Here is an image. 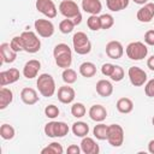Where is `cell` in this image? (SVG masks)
Returning a JSON list of instances; mask_svg holds the SVG:
<instances>
[{
    "instance_id": "47",
    "label": "cell",
    "mask_w": 154,
    "mask_h": 154,
    "mask_svg": "<svg viewBox=\"0 0 154 154\" xmlns=\"http://www.w3.org/2000/svg\"><path fill=\"white\" fill-rule=\"evenodd\" d=\"M152 123H153V125H154V117H153V119H152Z\"/></svg>"
},
{
    "instance_id": "22",
    "label": "cell",
    "mask_w": 154,
    "mask_h": 154,
    "mask_svg": "<svg viewBox=\"0 0 154 154\" xmlns=\"http://www.w3.org/2000/svg\"><path fill=\"white\" fill-rule=\"evenodd\" d=\"M95 88H96V93L100 96H102V97H108L113 93V85L107 79H100L96 83V87Z\"/></svg>"
},
{
    "instance_id": "18",
    "label": "cell",
    "mask_w": 154,
    "mask_h": 154,
    "mask_svg": "<svg viewBox=\"0 0 154 154\" xmlns=\"http://www.w3.org/2000/svg\"><path fill=\"white\" fill-rule=\"evenodd\" d=\"M81 150L84 154H97L100 152V148L99 144L94 141V138L85 136L81 141Z\"/></svg>"
},
{
    "instance_id": "36",
    "label": "cell",
    "mask_w": 154,
    "mask_h": 154,
    "mask_svg": "<svg viewBox=\"0 0 154 154\" xmlns=\"http://www.w3.org/2000/svg\"><path fill=\"white\" fill-rule=\"evenodd\" d=\"M109 77L114 82H120L124 78V70H123V67L119 66V65H116V67H114V70H113V72H112V75Z\"/></svg>"
},
{
    "instance_id": "10",
    "label": "cell",
    "mask_w": 154,
    "mask_h": 154,
    "mask_svg": "<svg viewBox=\"0 0 154 154\" xmlns=\"http://www.w3.org/2000/svg\"><path fill=\"white\" fill-rule=\"evenodd\" d=\"M128 76L131 84L135 87H141L147 82V73L144 72V70L137 66H131L128 71Z\"/></svg>"
},
{
    "instance_id": "31",
    "label": "cell",
    "mask_w": 154,
    "mask_h": 154,
    "mask_svg": "<svg viewBox=\"0 0 154 154\" xmlns=\"http://www.w3.org/2000/svg\"><path fill=\"white\" fill-rule=\"evenodd\" d=\"M61 77H63V81L66 83V84H72L77 81V73L75 70L67 67V69H64L63 73H61Z\"/></svg>"
},
{
    "instance_id": "32",
    "label": "cell",
    "mask_w": 154,
    "mask_h": 154,
    "mask_svg": "<svg viewBox=\"0 0 154 154\" xmlns=\"http://www.w3.org/2000/svg\"><path fill=\"white\" fill-rule=\"evenodd\" d=\"M100 24H101V29L103 30L111 29L114 24V18L109 13H103L100 16Z\"/></svg>"
},
{
    "instance_id": "15",
    "label": "cell",
    "mask_w": 154,
    "mask_h": 154,
    "mask_svg": "<svg viewBox=\"0 0 154 154\" xmlns=\"http://www.w3.org/2000/svg\"><path fill=\"white\" fill-rule=\"evenodd\" d=\"M106 54L111 59H119L124 54V48L123 45L119 41H109L106 45Z\"/></svg>"
},
{
    "instance_id": "17",
    "label": "cell",
    "mask_w": 154,
    "mask_h": 154,
    "mask_svg": "<svg viewBox=\"0 0 154 154\" xmlns=\"http://www.w3.org/2000/svg\"><path fill=\"white\" fill-rule=\"evenodd\" d=\"M0 54H1V63H13L17 58V52L12 49L11 45L7 42H4L0 45Z\"/></svg>"
},
{
    "instance_id": "40",
    "label": "cell",
    "mask_w": 154,
    "mask_h": 154,
    "mask_svg": "<svg viewBox=\"0 0 154 154\" xmlns=\"http://www.w3.org/2000/svg\"><path fill=\"white\" fill-rule=\"evenodd\" d=\"M144 93L148 97H154V78L148 81L144 85Z\"/></svg>"
},
{
    "instance_id": "41",
    "label": "cell",
    "mask_w": 154,
    "mask_h": 154,
    "mask_svg": "<svg viewBox=\"0 0 154 154\" xmlns=\"http://www.w3.org/2000/svg\"><path fill=\"white\" fill-rule=\"evenodd\" d=\"M144 42L149 46H154V30H148L144 34Z\"/></svg>"
},
{
    "instance_id": "28",
    "label": "cell",
    "mask_w": 154,
    "mask_h": 154,
    "mask_svg": "<svg viewBox=\"0 0 154 154\" xmlns=\"http://www.w3.org/2000/svg\"><path fill=\"white\" fill-rule=\"evenodd\" d=\"M107 132H108V125L103 124V123H100L97 125L94 126L93 129V134L94 136L100 140V141H103V140H107Z\"/></svg>"
},
{
    "instance_id": "27",
    "label": "cell",
    "mask_w": 154,
    "mask_h": 154,
    "mask_svg": "<svg viewBox=\"0 0 154 154\" xmlns=\"http://www.w3.org/2000/svg\"><path fill=\"white\" fill-rule=\"evenodd\" d=\"M129 1L130 0H106V5L112 12H119L129 6Z\"/></svg>"
},
{
    "instance_id": "1",
    "label": "cell",
    "mask_w": 154,
    "mask_h": 154,
    "mask_svg": "<svg viewBox=\"0 0 154 154\" xmlns=\"http://www.w3.org/2000/svg\"><path fill=\"white\" fill-rule=\"evenodd\" d=\"M53 57L55 64L61 69H67L71 66L72 63V52L71 48L66 43H58L54 47Z\"/></svg>"
},
{
    "instance_id": "30",
    "label": "cell",
    "mask_w": 154,
    "mask_h": 154,
    "mask_svg": "<svg viewBox=\"0 0 154 154\" xmlns=\"http://www.w3.org/2000/svg\"><path fill=\"white\" fill-rule=\"evenodd\" d=\"M63 146L58 142H52L41 150L42 154H63Z\"/></svg>"
},
{
    "instance_id": "5",
    "label": "cell",
    "mask_w": 154,
    "mask_h": 154,
    "mask_svg": "<svg viewBox=\"0 0 154 154\" xmlns=\"http://www.w3.org/2000/svg\"><path fill=\"white\" fill-rule=\"evenodd\" d=\"M125 52H126L128 58H130L131 60H142L147 57L148 48L143 42L135 41V42H130L126 46Z\"/></svg>"
},
{
    "instance_id": "20",
    "label": "cell",
    "mask_w": 154,
    "mask_h": 154,
    "mask_svg": "<svg viewBox=\"0 0 154 154\" xmlns=\"http://www.w3.org/2000/svg\"><path fill=\"white\" fill-rule=\"evenodd\" d=\"M20 99L25 105H35L38 101V95L37 91L34 88H23L20 91Z\"/></svg>"
},
{
    "instance_id": "12",
    "label": "cell",
    "mask_w": 154,
    "mask_h": 154,
    "mask_svg": "<svg viewBox=\"0 0 154 154\" xmlns=\"http://www.w3.org/2000/svg\"><path fill=\"white\" fill-rule=\"evenodd\" d=\"M20 77L19 70L16 67H11L6 71H1L0 72V85L1 87H6L8 84H12L14 82H17Z\"/></svg>"
},
{
    "instance_id": "33",
    "label": "cell",
    "mask_w": 154,
    "mask_h": 154,
    "mask_svg": "<svg viewBox=\"0 0 154 154\" xmlns=\"http://www.w3.org/2000/svg\"><path fill=\"white\" fill-rule=\"evenodd\" d=\"M85 106L81 102H76L71 106V114L75 117V118H82L85 116Z\"/></svg>"
},
{
    "instance_id": "45",
    "label": "cell",
    "mask_w": 154,
    "mask_h": 154,
    "mask_svg": "<svg viewBox=\"0 0 154 154\" xmlns=\"http://www.w3.org/2000/svg\"><path fill=\"white\" fill-rule=\"evenodd\" d=\"M81 22H82V14H78L77 17H75V18H73V23H75L76 25H78Z\"/></svg>"
},
{
    "instance_id": "11",
    "label": "cell",
    "mask_w": 154,
    "mask_h": 154,
    "mask_svg": "<svg viewBox=\"0 0 154 154\" xmlns=\"http://www.w3.org/2000/svg\"><path fill=\"white\" fill-rule=\"evenodd\" d=\"M36 10L47 18H55L58 12L55 4L52 0H36Z\"/></svg>"
},
{
    "instance_id": "14",
    "label": "cell",
    "mask_w": 154,
    "mask_h": 154,
    "mask_svg": "<svg viewBox=\"0 0 154 154\" xmlns=\"http://www.w3.org/2000/svg\"><path fill=\"white\" fill-rule=\"evenodd\" d=\"M40 69H41V63L36 59H31V60H29L24 64L23 76L28 79H32V78L37 77V73H38Z\"/></svg>"
},
{
    "instance_id": "6",
    "label": "cell",
    "mask_w": 154,
    "mask_h": 154,
    "mask_svg": "<svg viewBox=\"0 0 154 154\" xmlns=\"http://www.w3.org/2000/svg\"><path fill=\"white\" fill-rule=\"evenodd\" d=\"M69 125L64 122H49L45 125V134L48 137L55 138V137H64L69 134Z\"/></svg>"
},
{
    "instance_id": "44",
    "label": "cell",
    "mask_w": 154,
    "mask_h": 154,
    "mask_svg": "<svg viewBox=\"0 0 154 154\" xmlns=\"http://www.w3.org/2000/svg\"><path fill=\"white\" fill-rule=\"evenodd\" d=\"M148 152L154 154V140H150L148 143Z\"/></svg>"
},
{
    "instance_id": "42",
    "label": "cell",
    "mask_w": 154,
    "mask_h": 154,
    "mask_svg": "<svg viewBox=\"0 0 154 154\" xmlns=\"http://www.w3.org/2000/svg\"><path fill=\"white\" fill-rule=\"evenodd\" d=\"M66 152H67V154H79L82 150H81V147H78L77 144H71L67 147Z\"/></svg>"
},
{
    "instance_id": "25",
    "label": "cell",
    "mask_w": 154,
    "mask_h": 154,
    "mask_svg": "<svg viewBox=\"0 0 154 154\" xmlns=\"http://www.w3.org/2000/svg\"><path fill=\"white\" fill-rule=\"evenodd\" d=\"M79 73L85 78L94 77L96 75V66L90 61H84L79 65Z\"/></svg>"
},
{
    "instance_id": "29",
    "label": "cell",
    "mask_w": 154,
    "mask_h": 154,
    "mask_svg": "<svg viewBox=\"0 0 154 154\" xmlns=\"http://www.w3.org/2000/svg\"><path fill=\"white\" fill-rule=\"evenodd\" d=\"M16 135V131H14V128L10 124H2L0 126V136L1 138L4 140H12Z\"/></svg>"
},
{
    "instance_id": "35",
    "label": "cell",
    "mask_w": 154,
    "mask_h": 154,
    "mask_svg": "<svg viewBox=\"0 0 154 154\" xmlns=\"http://www.w3.org/2000/svg\"><path fill=\"white\" fill-rule=\"evenodd\" d=\"M87 25L90 30L96 31L101 29V24H100V17H97V14H90L89 18L87 19Z\"/></svg>"
},
{
    "instance_id": "26",
    "label": "cell",
    "mask_w": 154,
    "mask_h": 154,
    "mask_svg": "<svg viewBox=\"0 0 154 154\" xmlns=\"http://www.w3.org/2000/svg\"><path fill=\"white\" fill-rule=\"evenodd\" d=\"M71 130L77 137H85L89 134V125L84 122H76L72 124Z\"/></svg>"
},
{
    "instance_id": "37",
    "label": "cell",
    "mask_w": 154,
    "mask_h": 154,
    "mask_svg": "<svg viewBox=\"0 0 154 154\" xmlns=\"http://www.w3.org/2000/svg\"><path fill=\"white\" fill-rule=\"evenodd\" d=\"M45 114H46L47 118L54 119V118H57L59 116V108L55 105H48L45 108Z\"/></svg>"
},
{
    "instance_id": "4",
    "label": "cell",
    "mask_w": 154,
    "mask_h": 154,
    "mask_svg": "<svg viewBox=\"0 0 154 154\" xmlns=\"http://www.w3.org/2000/svg\"><path fill=\"white\" fill-rule=\"evenodd\" d=\"M72 45L73 49L77 54L84 55L88 54L91 51V42L89 41L88 36L83 31H77L72 37Z\"/></svg>"
},
{
    "instance_id": "7",
    "label": "cell",
    "mask_w": 154,
    "mask_h": 154,
    "mask_svg": "<svg viewBox=\"0 0 154 154\" xmlns=\"http://www.w3.org/2000/svg\"><path fill=\"white\" fill-rule=\"evenodd\" d=\"M107 141L112 147H120L124 142V130L118 124L108 125Z\"/></svg>"
},
{
    "instance_id": "34",
    "label": "cell",
    "mask_w": 154,
    "mask_h": 154,
    "mask_svg": "<svg viewBox=\"0 0 154 154\" xmlns=\"http://www.w3.org/2000/svg\"><path fill=\"white\" fill-rule=\"evenodd\" d=\"M75 23L72 19L70 18H66V19H63L59 24V30L63 32V34H70L73 29H75Z\"/></svg>"
},
{
    "instance_id": "38",
    "label": "cell",
    "mask_w": 154,
    "mask_h": 154,
    "mask_svg": "<svg viewBox=\"0 0 154 154\" xmlns=\"http://www.w3.org/2000/svg\"><path fill=\"white\" fill-rule=\"evenodd\" d=\"M10 45H11L12 49H13V51H16L17 53L23 51V43H22V38H20V35H19V36H14V37L11 40Z\"/></svg>"
},
{
    "instance_id": "9",
    "label": "cell",
    "mask_w": 154,
    "mask_h": 154,
    "mask_svg": "<svg viewBox=\"0 0 154 154\" xmlns=\"http://www.w3.org/2000/svg\"><path fill=\"white\" fill-rule=\"evenodd\" d=\"M34 26L36 32L41 37H51L54 34V25L48 19H36Z\"/></svg>"
},
{
    "instance_id": "13",
    "label": "cell",
    "mask_w": 154,
    "mask_h": 154,
    "mask_svg": "<svg viewBox=\"0 0 154 154\" xmlns=\"http://www.w3.org/2000/svg\"><path fill=\"white\" fill-rule=\"evenodd\" d=\"M136 17L142 23H149L154 18V2L144 4L136 13Z\"/></svg>"
},
{
    "instance_id": "21",
    "label": "cell",
    "mask_w": 154,
    "mask_h": 154,
    "mask_svg": "<svg viewBox=\"0 0 154 154\" xmlns=\"http://www.w3.org/2000/svg\"><path fill=\"white\" fill-rule=\"evenodd\" d=\"M82 10L89 14H97L102 10L100 0H82Z\"/></svg>"
},
{
    "instance_id": "3",
    "label": "cell",
    "mask_w": 154,
    "mask_h": 154,
    "mask_svg": "<svg viewBox=\"0 0 154 154\" xmlns=\"http://www.w3.org/2000/svg\"><path fill=\"white\" fill-rule=\"evenodd\" d=\"M23 51L26 53H36L41 48V41L34 31H23L20 34Z\"/></svg>"
},
{
    "instance_id": "46",
    "label": "cell",
    "mask_w": 154,
    "mask_h": 154,
    "mask_svg": "<svg viewBox=\"0 0 154 154\" xmlns=\"http://www.w3.org/2000/svg\"><path fill=\"white\" fill-rule=\"evenodd\" d=\"M147 1L148 0H134V2L138 4V5H144V4H147Z\"/></svg>"
},
{
    "instance_id": "2",
    "label": "cell",
    "mask_w": 154,
    "mask_h": 154,
    "mask_svg": "<svg viewBox=\"0 0 154 154\" xmlns=\"http://www.w3.org/2000/svg\"><path fill=\"white\" fill-rule=\"evenodd\" d=\"M37 89L45 97H51L55 93V81L49 73H41L37 77Z\"/></svg>"
},
{
    "instance_id": "8",
    "label": "cell",
    "mask_w": 154,
    "mask_h": 154,
    "mask_svg": "<svg viewBox=\"0 0 154 154\" xmlns=\"http://www.w3.org/2000/svg\"><path fill=\"white\" fill-rule=\"evenodd\" d=\"M59 11L65 18H70V19H73L75 17L81 14L78 5L72 0H63L59 5Z\"/></svg>"
},
{
    "instance_id": "24",
    "label": "cell",
    "mask_w": 154,
    "mask_h": 154,
    "mask_svg": "<svg viewBox=\"0 0 154 154\" xmlns=\"http://www.w3.org/2000/svg\"><path fill=\"white\" fill-rule=\"evenodd\" d=\"M117 109L120 112V113H130L132 109H134V102L129 97H120L118 101H117V105H116Z\"/></svg>"
},
{
    "instance_id": "43",
    "label": "cell",
    "mask_w": 154,
    "mask_h": 154,
    "mask_svg": "<svg viewBox=\"0 0 154 154\" xmlns=\"http://www.w3.org/2000/svg\"><path fill=\"white\" fill-rule=\"evenodd\" d=\"M147 66H148L152 71H154V55H152V57L148 58V60H147Z\"/></svg>"
},
{
    "instance_id": "39",
    "label": "cell",
    "mask_w": 154,
    "mask_h": 154,
    "mask_svg": "<svg viewBox=\"0 0 154 154\" xmlns=\"http://www.w3.org/2000/svg\"><path fill=\"white\" fill-rule=\"evenodd\" d=\"M114 67H116V65H113V64H111V63H106V64H103V65L101 66V72H102L103 76L109 77V76L112 75Z\"/></svg>"
},
{
    "instance_id": "16",
    "label": "cell",
    "mask_w": 154,
    "mask_h": 154,
    "mask_svg": "<svg viewBox=\"0 0 154 154\" xmlns=\"http://www.w3.org/2000/svg\"><path fill=\"white\" fill-rule=\"evenodd\" d=\"M75 96H76L75 89L70 87L69 84L63 85L58 89V100L61 103H71L75 100Z\"/></svg>"
},
{
    "instance_id": "23",
    "label": "cell",
    "mask_w": 154,
    "mask_h": 154,
    "mask_svg": "<svg viewBox=\"0 0 154 154\" xmlns=\"http://www.w3.org/2000/svg\"><path fill=\"white\" fill-rule=\"evenodd\" d=\"M13 101V93L6 87L0 88V109H5Z\"/></svg>"
},
{
    "instance_id": "19",
    "label": "cell",
    "mask_w": 154,
    "mask_h": 154,
    "mask_svg": "<svg viewBox=\"0 0 154 154\" xmlns=\"http://www.w3.org/2000/svg\"><path fill=\"white\" fill-rule=\"evenodd\" d=\"M89 117L91 120L94 122H103L107 117V109L102 106V105H93L90 108H89V112H88Z\"/></svg>"
}]
</instances>
